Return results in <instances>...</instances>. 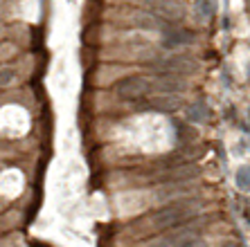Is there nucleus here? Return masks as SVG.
I'll use <instances>...</instances> for the list:
<instances>
[{
  "label": "nucleus",
  "mask_w": 250,
  "mask_h": 247,
  "mask_svg": "<svg viewBox=\"0 0 250 247\" xmlns=\"http://www.w3.org/2000/svg\"><path fill=\"white\" fill-rule=\"evenodd\" d=\"M117 97L122 99H140L151 92V79L146 76H126L115 86Z\"/></svg>",
  "instance_id": "3"
},
{
  "label": "nucleus",
  "mask_w": 250,
  "mask_h": 247,
  "mask_svg": "<svg viewBox=\"0 0 250 247\" xmlns=\"http://www.w3.org/2000/svg\"><path fill=\"white\" fill-rule=\"evenodd\" d=\"M234 182L241 191L250 193V167H239L237 169V175H234Z\"/></svg>",
  "instance_id": "10"
},
{
  "label": "nucleus",
  "mask_w": 250,
  "mask_h": 247,
  "mask_svg": "<svg viewBox=\"0 0 250 247\" xmlns=\"http://www.w3.org/2000/svg\"><path fill=\"white\" fill-rule=\"evenodd\" d=\"M248 119H250V110H248Z\"/></svg>",
  "instance_id": "16"
},
{
  "label": "nucleus",
  "mask_w": 250,
  "mask_h": 247,
  "mask_svg": "<svg viewBox=\"0 0 250 247\" xmlns=\"http://www.w3.org/2000/svg\"><path fill=\"white\" fill-rule=\"evenodd\" d=\"M185 247H205L203 243H189V245H185Z\"/></svg>",
  "instance_id": "13"
},
{
  "label": "nucleus",
  "mask_w": 250,
  "mask_h": 247,
  "mask_svg": "<svg viewBox=\"0 0 250 247\" xmlns=\"http://www.w3.org/2000/svg\"><path fill=\"white\" fill-rule=\"evenodd\" d=\"M156 68L160 70H167V72H194L198 68L194 63L192 58H185V57H167V58H158L156 61Z\"/></svg>",
  "instance_id": "5"
},
{
  "label": "nucleus",
  "mask_w": 250,
  "mask_h": 247,
  "mask_svg": "<svg viewBox=\"0 0 250 247\" xmlns=\"http://www.w3.org/2000/svg\"><path fill=\"white\" fill-rule=\"evenodd\" d=\"M194 209L187 207V205H169L167 209H163V211L156 216V225L158 227H163V229H171V227H178V225L187 223V220H192L194 216Z\"/></svg>",
  "instance_id": "2"
},
{
  "label": "nucleus",
  "mask_w": 250,
  "mask_h": 247,
  "mask_svg": "<svg viewBox=\"0 0 250 247\" xmlns=\"http://www.w3.org/2000/svg\"><path fill=\"white\" fill-rule=\"evenodd\" d=\"M189 38H192V36L187 34V32H183V29H169V32H165V36H163V45L165 47L187 45Z\"/></svg>",
  "instance_id": "8"
},
{
  "label": "nucleus",
  "mask_w": 250,
  "mask_h": 247,
  "mask_svg": "<svg viewBox=\"0 0 250 247\" xmlns=\"http://www.w3.org/2000/svg\"><path fill=\"white\" fill-rule=\"evenodd\" d=\"M133 2H138L142 9H146V12L156 14V16L165 18V20H181L183 18V7L176 2V0H133Z\"/></svg>",
  "instance_id": "1"
},
{
  "label": "nucleus",
  "mask_w": 250,
  "mask_h": 247,
  "mask_svg": "<svg viewBox=\"0 0 250 247\" xmlns=\"http://www.w3.org/2000/svg\"><path fill=\"white\" fill-rule=\"evenodd\" d=\"M219 9V2L216 0H194V14H196L201 20H209V18L216 14Z\"/></svg>",
  "instance_id": "7"
},
{
  "label": "nucleus",
  "mask_w": 250,
  "mask_h": 247,
  "mask_svg": "<svg viewBox=\"0 0 250 247\" xmlns=\"http://www.w3.org/2000/svg\"><path fill=\"white\" fill-rule=\"evenodd\" d=\"M223 247H241V245H237V243H226Z\"/></svg>",
  "instance_id": "14"
},
{
  "label": "nucleus",
  "mask_w": 250,
  "mask_h": 247,
  "mask_svg": "<svg viewBox=\"0 0 250 247\" xmlns=\"http://www.w3.org/2000/svg\"><path fill=\"white\" fill-rule=\"evenodd\" d=\"M208 117H209V110H208V106H205L203 101H196V104H192L189 108H187V119L189 121L201 124V121H205Z\"/></svg>",
  "instance_id": "9"
},
{
  "label": "nucleus",
  "mask_w": 250,
  "mask_h": 247,
  "mask_svg": "<svg viewBox=\"0 0 250 247\" xmlns=\"http://www.w3.org/2000/svg\"><path fill=\"white\" fill-rule=\"evenodd\" d=\"M14 79H16V70L12 65H2L0 68V86H9Z\"/></svg>",
  "instance_id": "11"
},
{
  "label": "nucleus",
  "mask_w": 250,
  "mask_h": 247,
  "mask_svg": "<svg viewBox=\"0 0 250 247\" xmlns=\"http://www.w3.org/2000/svg\"><path fill=\"white\" fill-rule=\"evenodd\" d=\"M149 108L160 110V113H174L181 108V97L178 95H158L149 101Z\"/></svg>",
  "instance_id": "6"
},
{
  "label": "nucleus",
  "mask_w": 250,
  "mask_h": 247,
  "mask_svg": "<svg viewBox=\"0 0 250 247\" xmlns=\"http://www.w3.org/2000/svg\"><path fill=\"white\" fill-rule=\"evenodd\" d=\"M7 34V27H5V23H2V20H0V38H2V36Z\"/></svg>",
  "instance_id": "12"
},
{
  "label": "nucleus",
  "mask_w": 250,
  "mask_h": 247,
  "mask_svg": "<svg viewBox=\"0 0 250 247\" xmlns=\"http://www.w3.org/2000/svg\"><path fill=\"white\" fill-rule=\"evenodd\" d=\"M124 23L131 25V27L138 29H158V32H167L169 23L165 18L156 16V14L146 12V9H135V12H128L124 16Z\"/></svg>",
  "instance_id": "4"
},
{
  "label": "nucleus",
  "mask_w": 250,
  "mask_h": 247,
  "mask_svg": "<svg viewBox=\"0 0 250 247\" xmlns=\"http://www.w3.org/2000/svg\"><path fill=\"white\" fill-rule=\"evenodd\" d=\"M248 79H250V65H248Z\"/></svg>",
  "instance_id": "15"
}]
</instances>
